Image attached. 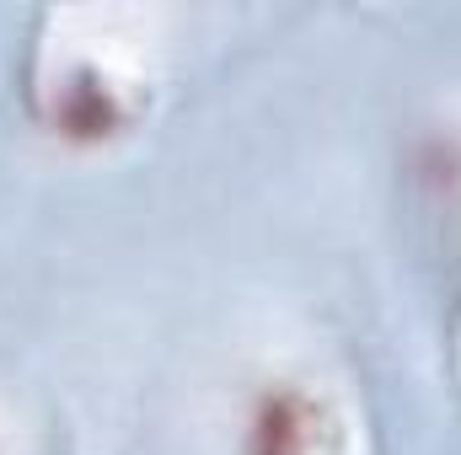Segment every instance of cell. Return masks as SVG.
Wrapping results in <instances>:
<instances>
[{
	"label": "cell",
	"mask_w": 461,
	"mask_h": 455,
	"mask_svg": "<svg viewBox=\"0 0 461 455\" xmlns=\"http://www.w3.org/2000/svg\"><path fill=\"white\" fill-rule=\"evenodd\" d=\"M317 418L322 413L301 386L290 380L263 386L247 407V455H312Z\"/></svg>",
	"instance_id": "6da1fadb"
},
{
	"label": "cell",
	"mask_w": 461,
	"mask_h": 455,
	"mask_svg": "<svg viewBox=\"0 0 461 455\" xmlns=\"http://www.w3.org/2000/svg\"><path fill=\"white\" fill-rule=\"evenodd\" d=\"M118 123V103L108 86H97V76H81L76 86H65L59 97V129L65 134H81V139H97Z\"/></svg>",
	"instance_id": "7a4b0ae2"
}]
</instances>
